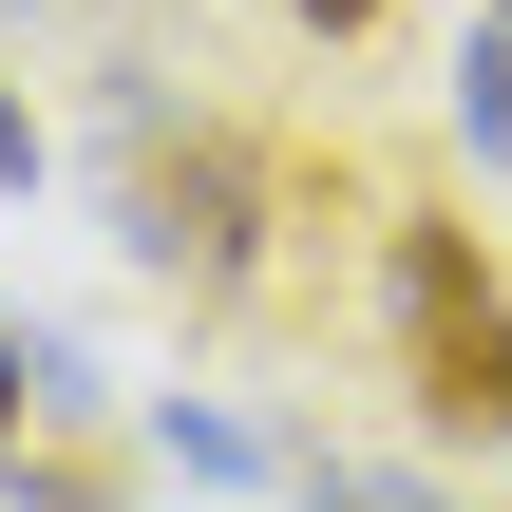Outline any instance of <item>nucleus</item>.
<instances>
[{
    "label": "nucleus",
    "mask_w": 512,
    "mask_h": 512,
    "mask_svg": "<svg viewBox=\"0 0 512 512\" xmlns=\"http://www.w3.org/2000/svg\"><path fill=\"white\" fill-rule=\"evenodd\" d=\"M0 190H38V114L19 95H0Z\"/></svg>",
    "instance_id": "obj_7"
},
{
    "label": "nucleus",
    "mask_w": 512,
    "mask_h": 512,
    "mask_svg": "<svg viewBox=\"0 0 512 512\" xmlns=\"http://www.w3.org/2000/svg\"><path fill=\"white\" fill-rule=\"evenodd\" d=\"M456 133H475V171H512V19L475 0V38H456Z\"/></svg>",
    "instance_id": "obj_4"
},
{
    "label": "nucleus",
    "mask_w": 512,
    "mask_h": 512,
    "mask_svg": "<svg viewBox=\"0 0 512 512\" xmlns=\"http://www.w3.org/2000/svg\"><path fill=\"white\" fill-rule=\"evenodd\" d=\"M380 323H399V399L437 456H512V266L475 209H380Z\"/></svg>",
    "instance_id": "obj_2"
},
{
    "label": "nucleus",
    "mask_w": 512,
    "mask_h": 512,
    "mask_svg": "<svg viewBox=\"0 0 512 512\" xmlns=\"http://www.w3.org/2000/svg\"><path fill=\"white\" fill-rule=\"evenodd\" d=\"M285 19H304V38H380L399 0H285Z\"/></svg>",
    "instance_id": "obj_6"
},
{
    "label": "nucleus",
    "mask_w": 512,
    "mask_h": 512,
    "mask_svg": "<svg viewBox=\"0 0 512 512\" xmlns=\"http://www.w3.org/2000/svg\"><path fill=\"white\" fill-rule=\"evenodd\" d=\"M494 19H512V0H494Z\"/></svg>",
    "instance_id": "obj_8"
},
{
    "label": "nucleus",
    "mask_w": 512,
    "mask_h": 512,
    "mask_svg": "<svg viewBox=\"0 0 512 512\" xmlns=\"http://www.w3.org/2000/svg\"><path fill=\"white\" fill-rule=\"evenodd\" d=\"M19 437H38V342L0 323V456H19Z\"/></svg>",
    "instance_id": "obj_5"
},
{
    "label": "nucleus",
    "mask_w": 512,
    "mask_h": 512,
    "mask_svg": "<svg viewBox=\"0 0 512 512\" xmlns=\"http://www.w3.org/2000/svg\"><path fill=\"white\" fill-rule=\"evenodd\" d=\"M95 209H114V247L171 304L247 323L266 304V247H285V152L228 133V114H190V95H152V76H114L95 95Z\"/></svg>",
    "instance_id": "obj_1"
},
{
    "label": "nucleus",
    "mask_w": 512,
    "mask_h": 512,
    "mask_svg": "<svg viewBox=\"0 0 512 512\" xmlns=\"http://www.w3.org/2000/svg\"><path fill=\"white\" fill-rule=\"evenodd\" d=\"M285 456H304V437H266V418H228V399H152V475H209V494H285Z\"/></svg>",
    "instance_id": "obj_3"
}]
</instances>
